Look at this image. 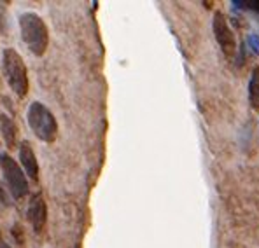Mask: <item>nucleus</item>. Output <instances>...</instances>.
Wrapping results in <instances>:
<instances>
[{"mask_svg":"<svg viewBox=\"0 0 259 248\" xmlns=\"http://www.w3.org/2000/svg\"><path fill=\"white\" fill-rule=\"evenodd\" d=\"M20 32L21 39L28 45L32 55L44 56L49 45V30L48 25L39 14L23 13L20 16Z\"/></svg>","mask_w":259,"mask_h":248,"instance_id":"nucleus-1","label":"nucleus"},{"mask_svg":"<svg viewBox=\"0 0 259 248\" xmlns=\"http://www.w3.org/2000/svg\"><path fill=\"white\" fill-rule=\"evenodd\" d=\"M2 68H4V75H6V81L9 84L11 89H13V93L20 98H25L30 89V81H28V70H26V65L20 56V53L11 47L4 49Z\"/></svg>","mask_w":259,"mask_h":248,"instance_id":"nucleus-2","label":"nucleus"},{"mask_svg":"<svg viewBox=\"0 0 259 248\" xmlns=\"http://www.w3.org/2000/svg\"><path fill=\"white\" fill-rule=\"evenodd\" d=\"M30 129L33 135L44 143H53L58 136V121L53 116V112L40 102H33L26 112Z\"/></svg>","mask_w":259,"mask_h":248,"instance_id":"nucleus-3","label":"nucleus"},{"mask_svg":"<svg viewBox=\"0 0 259 248\" xmlns=\"http://www.w3.org/2000/svg\"><path fill=\"white\" fill-rule=\"evenodd\" d=\"M0 170H2L4 180L9 187L11 194L16 200H21L28 194V178L25 177L20 165L11 156L0 154Z\"/></svg>","mask_w":259,"mask_h":248,"instance_id":"nucleus-4","label":"nucleus"},{"mask_svg":"<svg viewBox=\"0 0 259 248\" xmlns=\"http://www.w3.org/2000/svg\"><path fill=\"white\" fill-rule=\"evenodd\" d=\"M212 28H214V35L215 40L219 44L221 51L231 58L237 51V40H235V33L233 30L228 25V20L223 13H215L214 14V21H212Z\"/></svg>","mask_w":259,"mask_h":248,"instance_id":"nucleus-5","label":"nucleus"},{"mask_svg":"<svg viewBox=\"0 0 259 248\" xmlns=\"http://www.w3.org/2000/svg\"><path fill=\"white\" fill-rule=\"evenodd\" d=\"M26 217H28L30 226L33 227L35 232H40L48 222V207H46V200L40 192L32 194L30 196V203L26 208Z\"/></svg>","mask_w":259,"mask_h":248,"instance_id":"nucleus-6","label":"nucleus"},{"mask_svg":"<svg viewBox=\"0 0 259 248\" xmlns=\"http://www.w3.org/2000/svg\"><path fill=\"white\" fill-rule=\"evenodd\" d=\"M20 168L26 178L37 182L39 180V161L28 142H21L20 145Z\"/></svg>","mask_w":259,"mask_h":248,"instance_id":"nucleus-7","label":"nucleus"},{"mask_svg":"<svg viewBox=\"0 0 259 248\" xmlns=\"http://www.w3.org/2000/svg\"><path fill=\"white\" fill-rule=\"evenodd\" d=\"M0 135H2L4 143L7 145V148H14L16 145V136H18V128L14 124V121L6 114H0Z\"/></svg>","mask_w":259,"mask_h":248,"instance_id":"nucleus-8","label":"nucleus"},{"mask_svg":"<svg viewBox=\"0 0 259 248\" xmlns=\"http://www.w3.org/2000/svg\"><path fill=\"white\" fill-rule=\"evenodd\" d=\"M249 102L254 110H259V68H254L249 79Z\"/></svg>","mask_w":259,"mask_h":248,"instance_id":"nucleus-9","label":"nucleus"},{"mask_svg":"<svg viewBox=\"0 0 259 248\" xmlns=\"http://www.w3.org/2000/svg\"><path fill=\"white\" fill-rule=\"evenodd\" d=\"M0 248H11L9 245H7L6 241H2V239H0Z\"/></svg>","mask_w":259,"mask_h":248,"instance_id":"nucleus-10","label":"nucleus"}]
</instances>
